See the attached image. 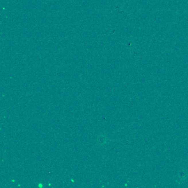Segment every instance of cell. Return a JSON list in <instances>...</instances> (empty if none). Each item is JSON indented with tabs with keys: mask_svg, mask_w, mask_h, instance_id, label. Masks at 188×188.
Listing matches in <instances>:
<instances>
[{
	"mask_svg": "<svg viewBox=\"0 0 188 188\" xmlns=\"http://www.w3.org/2000/svg\"><path fill=\"white\" fill-rule=\"evenodd\" d=\"M106 141H107L106 137L104 135L101 134V135H99L98 136L97 141V144L98 145L103 146L104 145L106 144Z\"/></svg>",
	"mask_w": 188,
	"mask_h": 188,
	"instance_id": "cell-1",
	"label": "cell"
}]
</instances>
